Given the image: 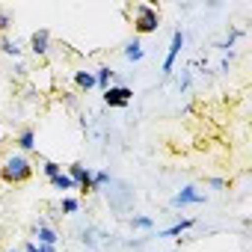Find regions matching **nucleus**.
<instances>
[{
	"instance_id": "1",
	"label": "nucleus",
	"mask_w": 252,
	"mask_h": 252,
	"mask_svg": "<svg viewBox=\"0 0 252 252\" xmlns=\"http://www.w3.org/2000/svg\"><path fill=\"white\" fill-rule=\"evenodd\" d=\"M33 178V163L21 155H12L3 160V166H0V181L3 184H27Z\"/></svg>"
},
{
	"instance_id": "2",
	"label": "nucleus",
	"mask_w": 252,
	"mask_h": 252,
	"mask_svg": "<svg viewBox=\"0 0 252 252\" xmlns=\"http://www.w3.org/2000/svg\"><path fill=\"white\" fill-rule=\"evenodd\" d=\"M158 27H160V15H158V9L140 3V6H137V18H134V30H137L140 36H149V33H155Z\"/></svg>"
},
{
	"instance_id": "3",
	"label": "nucleus",
	"mask_w": 252,
	"mask_h": 252,
	"mask_svg": "<svg viewBox=\"0 0 252 252\" xmlns=\"http://www.w3.org/2000/svg\"><path fill=\"white\" fill-rule=\"evenodd\" d=\"M131 89L128 86H110V89H104V104L107 107H128L131 104Z\"/></svg>"
},
{
	"instance_id": "4",
	"label": "nucleus",
	"mask_w": 252,
	"mask_h": 252,
	"mask_svg": "<svg viewBox=\"0 0 252 252\" xmlns=\"http://www.w3.org/2000/svg\"><path fill=\"white\" fill-rule=\"evenodd\" d=\"M71 181L80 187V193H95V184H92V172L83 166V163H71Z\"/></svg>"
},
{
	"instance_id": "5",
	"label": "nucleus",
	"mask_w": 252,
	"mask_h": 252,
	"mask_svg": "<svg viewBox=\"0 0 252 252\" xmlns=\"http://www.w3.org/2000/svg\"><path fill=\"white\" fill-rule=\"evenodd\" d=\"M181 45H184V36H181V30H175V33H172V45H169V54H166V63H163V74H169V71H172V65H175V57H178Z\"/></svg>"
},
{
	"instance_id": "6",
	"label": "nucleus",
	"mask_w": 252,
	"mask_h": 252,
	"mask_svg": "<svg viewBox=\"0 0 252 252\" xmlns=\"http://www.w3.org/2000/svg\"><path fill=\"white\" fill-rule=\"evenodd\" d=\"M48 42H51V33H48V30H36L33 39H30L33 54H36V57H45V54H48Z\"/></svg>"
},
{
	"instance_id": "7",
	"label": "nucleus",
	"mask_w": 252,
	"mask_h": 252,
	"mask_svg": "<svg viewBox=\"0 0 252 252\" xmlns=\"http://www.w3.org/2000/svg\"><path fill=\"white\" fill-rule=\"evenodd\" d=\"M36 234H39V243H48V246H54V243H57V231H54V228H48L45 222H39V225H36Z\"/></svg>"
},
{
	"instance_id": "8",
	"label": "nucleus",
	"mask_w": 252,
	"mask_h": 252,
	"mask_svg": "<svg viewBox=\"0 0 252 252\" xmlns=\"http://www.w3.org/2000/svg\"><path fill=\"white\" fill-rule=\"evenodd\" d=\"M175 205H187V202H205V196H199V193H193V187H187V190H181L175 199H172Z\"/></svg>"
},
{
	"instance_id": "9",
	"label": "nucleus",
	"mask_w": 252,
	"mask_h": 252,
	"mask_svg": "<svg viewBox=\"0 0 252 252\" xmlns=\"http://www.w3.org/2000/svg\"><path fill=\"white\" fill-rule=\"evenodd\" d=\"M18 146H21L24 152H30V149L36 146V134H33V128H24V131L18 134Z\"/></svg>"
},
{
	"instance_id": "10",
	"label": "nucleus",
	"mask_w": 252,
	"mask_h": 252,
	"mask_svg": "<svg viewBox=\"0 0 252 252\" xmlns=\"http://www.w3.org/2000/svg\"><path fill=\"white\" fill-rule=\"evenodd\" d=\"M74 80H77L80 89H92V86H95V74H92V71H77Z\"/></svg>"
},
{
	"instance_id": "11",
	"label": "nucleus",
	"mask_w": 252,
	"mask_h": 252,
	"mask_svg": "<svg viewBox=\"0 0 252 252\" xmlns=\"http://www.w3.org/2000/svg\"><path fill=\"white\" fill-rule=\"evenodd\" d=\"M51 184H54L57 190H74V187H77V184L71 181V175H63V172H60L57 178H51Z\"/></svg>"
},
{
	"instance_id": "12",
	"label": "nucleus",
	"mask_w": 252,
	"mask_h": 252,
	"mask_svg": "<svg viewBox=\"0 0 252 252\" xmlns=\"http://www.w3.org/2000/svg\"><path fill=\"white\" fill-rule=\"evenodd\" d=\"M110 77H113V71L104 65V68H98V74H95V83H101L104 89H110Z\"/></svg>"
},
{
	"instance_id": "13",
	"label": "nucleus",
	"mask_w": 252,
	"mask_h": 252,
	"mask_svg": "<svg viewBox=\"0 0 252 252\" xmlns=\"http://www.w3.org/2000/svg\"><path fill=\"white\" fill-rule=\"evenodd\" d=\"M0 51H3V54H9V57H18V54H21L18 42H9V39H3V42H0Z\"/></svg>"
},
{
	"instance_id": "14",
	"label": "nucleus",
	"mask_w": 252,
	"mask_h": 252,
	"mask_svg": "<svg viewBox=\"0 0 252 252\" xmlns=\"http://www.w3.org/2000/svg\"><path fill=\"white\" fill-rule=\"evenodd\" d=\"M125 57H128V60H143V48H140V42H131L128 48H125Z\"/></svg>"
},
{
	"instance_id": "15",
	"label": "nucleus",
	"mask_w": 252,
	"mask_h": 252,
	"mask_svg": "<svg viewBox=\"0 0 252 252\" xmlns=\"http://www.w3.org/2000/svg\"><path fill=\"white\" fill-rule=\"evenodd\" d=\"M190 225H193V220H181L178 225H172V228H166V231H163V237H172V234H181V231H184V228H190Z\"/></svg>"
},
{
	"instance_id": "16",
	"label": "nucleus",
	"mask_w": 252,
	"mask_h": 252,
	"mask_svg": "<svg viewBox=\"0 0 252 252\" xmlns=\"http://www.w3.org/2000/svg\"><path fill=\"white\" fill-rule=\"evenodd\" d=\"M45 175H48V178H57V175H60V163L48 160V163H45Z\"/></svg>"
},
{
	"instance_id": "17",
	"label": "nucleus",
	"mask_w": 252,
	"mask_h": 252,
	"mask_svg": "<svg viewBox=\"0 0 252 252\" xmlns=\"http://www.w3.org/2000/svg\"><path fill=\"white\" fill-rule=\"evenodd\" d=\"M77 208H80V202H77V199H63V211H65V214H74Z\"/></svg>"
},
{
	"instance_id": "18",
	"label": "nucleus",
	"mask_w": 252,
	"mask_h": 252,
	"mask_svg": "<svg viewBox=\"0 0 252 252\" xmlns=\"http://www.w3.org/2000/svg\"><path fill=\"white\" fill-rule=\"evenodd\" d=\"M9 24H12V18H9L6 12H0V33H6V30H9Z\"/></svg>"
},
{
	"instance_id": "19",
	"label": "nucleus",
	"mask_w": 252,
	"mask_h": 252,
	"mask_svg": "<svg viewBox=\"0 0 252 252\" xmlns=\"http://www.w3.org/2000/svg\"><path fill=\"white\" fill-rule=\"evenodd\" d=\"M134 225H140V228H152V220H149V217H134Z\"/></svg>"
},
{
	"instance_id": "20",
	"label": "nucleus",
	"mask_w": 252,
	"mask_h": 252,
	"mask_svg": "<svg viewBox=\"0 0 252 252\" xmlns=\"http://www.w3.org/2000/svg\"><path fill=\"white\" fill-rule=\"evenodd\" d=\"M39 252H54V246H48V243H39Z\"/></svg>"
},
{
	"instance_id": "21",
	"label": "nucleus",
	"mask_w": 252,
	"mask_h": 252,
	"mask_svg": "<svg viewBox=\"0 0 252 252\" xmlns=\"http://www.w3.org/2000/svg\"><path fill=\"white\" fill-rule=\"evenodd\" d=\"M9 252H21V249H9Z\"/></svg>"
}]
</instances>
